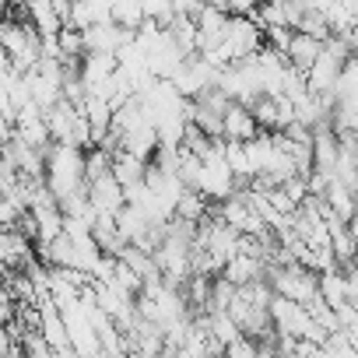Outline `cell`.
I'll return each instance as SVG.
<instances>
[{"instance_id":"6da1fadb","label":"cell","mask_w":358,"mask_h":358,"mask_svg":"<svg viewBox=\"0 0 358 358\" xmlns=\"http://www.w3.org/2000/svg\"><path fill=\"white\" fill-rule=\"evenodd\" d=\"M46 187L53 194V201H67L74 194L88 190V176H85V148L67 144V141H53L46 148Z\"/></svg>"},{"instance_id":"5bb4252c","label":"cell","mask_w":358,"mask_h":358,"mask_svg":"<svg viewBox=\"0 0 358 358\" xmlns=\"http://www.w3.org/2000/svg\"><path fill=\"white\" fill-rule=\"evenodd\" d=\"M4 141H8V137H0V151H4Z\"/></svg>"},{"instance_id":"277c9868","label":"cell","mask_w":358,"mask_h":358,"mask_svg":"<svg viewBox=\"0 0 358 358\" xmlns=\"http://www.w3.org/2000/svg\"><path fill=\"white\" fill-rule=\"evenodd\" d=\"M88 201H92L99 218H116V211L127 204V197H123V183L113 176V169L88 179Z\"/></svg>"},{"instance_id":"8992f818","label":"cell","mask_w":358,"mask_h":358,"mask_svg":"<svg viewBox=\"0 0 358 358\" xmlns=\"http://www.w3.org/2000/svg\"><path fill=\"white\" fill-rule=\"evenodd\" d=\"M36 246L22 229H0V271H18L29 267Z\"/></svg>"},{"instance_id":"30bf717a","label":"cell","mask_w":358,"mask_h":358,"mask_svg":"<svg viewBox=\"0 0 358 358\" xmlns=\"http://www.w3.org/2000/svg\"><path fill=\"white\" fill-rule=\"evenodd\" d=\"M320 50H323V39H316V36H309V32H292V43H288V50H285V57H288V64L292 67H299V71H306L316 57H320Z\"/></svg>"},{"instance_id":"3957f363","label":"cell","mask_w":358,"mask_h":358,"mask_svg":"<svg viewBox=\"0 0 358 358\" xmlns=\"http://www.w3.org/2000/svg\"><path fill=\"white\" fill-rule=\"evenodd\" d=\"M39 330H43V337H46V344H50L53 355H74L71 334H67V323H64V313L53 302V295H39Z\"/></svg>"},{"instance_id":"8fae6325","label":"cell","mask_w":358,"mask_h":358,"mask_svg":"<svg viewBox=\"0 0 358 358\" xmlns=\"http://www.w3.org/2000/svg\"><path fill=\"white\" fill-rule=\"evenodd\" d=\"M144 4L148 0H113L109 15H113V22H120L127 29H137L144 22Z\"/></svg>"},{"instance_id":"9c48e42d","label":"cell","mask_w":358,"mask_h":358,"mask_svg":"<svg viewBox=\"0 0 358 358\" xmlns=\"http://www.w3.org/2000/svg\"><path fill=\"white\" fill-rule=\"evenodd\" d=\"M78 116H81V109L74 106V102H67V99H60L57 106H50L46 109V127H50V137L53 141H74V127H78Z\"/></svg>"},{"instance_id":"9a60e30c","label":"cell","mask_w":358,"mask_h":358,"mask_svg":"<svg viewBox=\"0 0 358 358\" xmlns=\"http://www.w3.org/2000/svg\"><path fill=\"white\" fill-rule=\"evenodd\" d=\"M22 4H29V0H22Z\"/></svg>"},{"instance_id":"5b68a950","label":"cell","mask_w":358,"mask_h":358,"mask_svg":"<svg viewBox=\"0 0 358 358\" xmlns=\"http://www.w3.org/2000/svg\"><path fill=\"white\" fill-rule=\"evenodd\" d=\"M341 67H344V57H337L334 50H320V57L306 67V85H309V92H316V95H334V85H337V74H341Z\"/></svg>"},{"instance_id":"4fadbf2b","label":"cell","mask_w":358,"mask_h":358,"mask_svg":"<svg viewBox=\"0 0 358 358\" xmlns=\"http://www.w3.org/2000/svg\"><path fill=\"white\" fill-rule=\"evenodd\" d=\"M344 4H348V8L355 11V18H358V0H344Z\"/></svg>"},{"instance_id":"ba28073f","label":"cell","mask_w":358,"mask_h":358,"mask_svg":"<svg viewBox=\"0 0 358 358\" xmlns=\"http://www.w3.org/2000/svg\"><path fill=\"white\" fill-rule=\"evenodd\" d=\"M222 278H229L236 288L257 281V278H267V260L260 253H250V250H239L225 267H222Z\"/></svg>"},{"instance_id":"7a4b0ae2","label":"cell","mask_w":358,"mask_h":358,"mask_svg":"<svg viewBox=\"0 0 358 358\" xmlns=\"http://www.w3.org/2000/svg\"><path fill=\"white\" fill-rule=\"evenodd\" d=\"M267 281L278 295H288L295 302H313L320 295V274L288 260V264H271L267 267Z\"/></svg>"},{"instance_id":"7c38bea8","label":"cell","mask_w":358,"mask_h":358,"mask_svg":"<svg viewBox=\"0 0 358 358\" xmlns=\"http://www.w3.org/2000/svg\"><path fill=\"white\" fill-rule=\"evenodd\" d=\"M25 211L29 208L18 201V194H4V197H0V229H15Z\"/></svg>"},{"instance_id":"52a82bcc","label":"cell","mask_w":358,"mask_h":358,"mask_svg":"<svg viewBox=\"0 0 358 358\" xmlns=\"http://www.w3.org/2000/svg\"><path fill=\"white\" fill-rule=\"evenodd\" d=\"M264 127L257 123L253 109L246 102H229V109L222 113V137H236V141H250L257 137Z\"/></svg>"}]
</instances>
